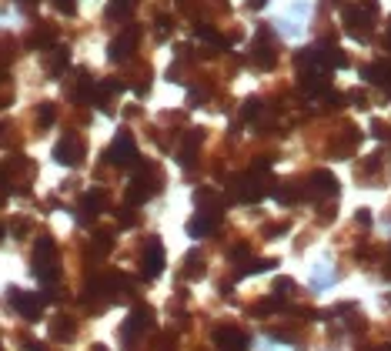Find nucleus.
Wrapping results in <instances>:
<instances>
[{"label": "nucleus", "mask_w": 391, "mask_h": 351, "mask_svg": "<svg viewBox=\"0 0 391 351\" xmlns=\"http://www.w3.org/2000/svg\"><path fill=\"white\" fill-rule=\"evenodd\" d=\"M34 275L44 285L57 281V275H61V251H57V244L51 238H40L37 248H34Z\"/></svg>", "instance_id": "f257e3e1"}, {"label": "nucleus", "mask_w": 391, "mask_h": 351, "mask_svg": "<svg viewBox=\"0 0 391 351\" xmlns=\"http://www.w3.org/2000/svg\"><path fill=\"white\" fill-rule=\"evenodd\" d=\"M375 0H365V4H354V7H344V30L358 40H368L371 30H375Z\"/></svg>", "instance_id": "f03ea898"}, {"label": "nucleus", "mask_w": 391, "mask_h": 351, "mask_svg": "<svg viewBox=\"0 0 391 351\" xmlns=\"http://www.w3.org/2000/svg\"><path fill=\"white\" fill-rule=\"evenodd\" d=\"M161 188V171L151 167V164H144L140 167V174L131 181V188H127V204H140V201H148L154 191Z\"/></svg>", "instance_id": "7ed1b4c3"}, {"label": "nucleus", "mask_w": 391, "mask_h": 351, "mask_svg": "<svg viewBox=\"0 0 391 351\" xmlns=\"http://www.w3.org/2000/svg\"><path fill=\"white\" fill-rule=\"evenodd\" d=\"M271 188L267 184V177L261 174H241L231 181V198L234 201H244V204H254V201L265 198V191Z\"/></svg>", "instance_id": "20e7f679"}, {"label": "nucleus", "mask_w": 391, "mask_h": 351, "mask_svg": "<svg viewBox=\"0 0 391 351\" xmlns=\"http://www.w3.org/2000/svg\"><path fill=\"white\" fill-rule=\"evenodd\" d=\"M107 161L117 164V167H131V164H140L138 144H134V138H131L127 131H121V134L114 138V144L107 148Z\"/></svg>", "instance_id": "39448f33"}, {"label": "nucleus", "mask_w": 391, "mask_h": 351, "mask_svg": "<svg viewBox=\"0 0 391 351\" xmlns=\"http://www.w3.org/2000/svg\"><path fill=\"white\" fill-rule=\"evenodd\" d=\"M151 328V308H144L140 304L138 311L131 314L124 321V328H121V338H124V348L131 351V348H138V338H140V331H148Z\"/></svg>", "instance_id": "423d86ee"}, {"label": "nucleus", "mask_w": 391, "mask_h": 351, "mask_svg": "<svg viewBox=\"0 0 391 351\" xmlns=\"http://www.w3.org/2000/svg\"><path fill=\"white\" fill-rule=\"evenodd\" d=\"M54 161L64 164V167H77V164L84 161V141L77 138V134L61 138L57 141V148H54Z\"/></svg>", "instance_id": "0eeeda50"}, {"label": "nucleus", "mask_w": 391, "mask_h": 351, "mask_svg": "<svg viewBox=\"0 0 391 351\" xmlns=\"http://www.w3.org/2000/svg\"><path fill=\"white\" fill-rule=\"evenodd\" d=\"M11 304L17 308V314L20 318H27V321H37L40 314H44V298L40 295H30V291H11Z\"/></svg>", "instance_id": "6e6552de"}, {"label": "nucleus", "mask_w": 391, "mask_h": 351, "mask_svg": "<svg viewBox=\"0 0 391 351\" xmlns=\"http://www.w3.org/2000/svg\"><path fill=\"white\" fill-rule=\"evenodd\" d=\"M161 271H164V248H161V241H148V248L140 254V275L144 281H154Z\"/></svg>", "instance_id": "1a4fd4ad"}, {"label": "nucleus", "mask_w": 391, "mask_h": 351, "mask_svg": "<svg viewBox=\"0 0 391 351\" xmlns=\"http://www.w3.org/2000/svg\"><path fill=\"white\" fill-rule=\"evenodd\" d=\"M304 194L308 198H335L338 194V181H335V174H328V171H315V174L304 181Z\"/></svg>", "instance_id": "9d476101"}, {"label": "nucleus", "mask_w": 391, "mask_h": 351, "mask_svg": "<svg viewBox=\"0 0 391 351\" xmlns=\"http://www.w3.org/2000/svg\"><path fill=\"white\" fill-rule=\"evenodd\" d=\"M251 61H254V67H265V71H267V67H275V61H278V47H275V40H271L267 30H261L258 40H254Z\"/></svg>", "instance_id": "9b49d317"}, {"label": "nucleus", "mask_w": 391, "mask_h": 351, "mask_svg": "<svg viewBox=\"0 0 391 351\" xmlns=\"http://www.w3.org/2000/svg\"><path fill=\"white\" fill-rule=\"evenodd\" d=\"M138 37H140L138 27H127V30H121V34L111 40L107 57H111V61H124V57H131V54H134V47H138Z\"/></svg>", "instance_id": "f8f14e48"}, {"label": "nucleus", "mask_w": 391, "mask_h": 351, "mask_svg": "<svg viewBox=\"0 0 391 351\" xmlns=\"http://www.w3.org/2000/svg\"><path fill=\"white\" fill-rule=\"evenodd\" d=\"M217 351H248V335L238 328H217L215 331Z\"/></svg>", "instance_id": "ddd939ff"}, {"label": "nucleus", "mask_w": 391, "mask_h": 351, "mask_svg": "<svg viewBox=\"0 0 391 351\" xmlns=\"http://www.w3.org/2000/svg\"><path fill=\"white\" fill-rule=\"evenodd\" d=\"M217 221H221V214H207V211H201V214H194L188 221V234L191 238H204V234H211L217 227Z\"/></svg>", "instance_id": "4468645a"}, {"label": "nucleus", "mask_w": 391, "mask_h": 351, "mask_svg": "<svg viewBox=\"0 0 391 351\" xmlns=\"http://www.w3.org/2000/svg\"><path fill=\"white\" fill-rule=\"evenodd\" d=\"M201 141H204L201 131H188V138H184L181 150H177V161L184 164V167H191V164L198 161V148H201Z\"/></svg>", "instance_id": "2eb2a0df"}, {"label": "nucleus", "mask_w": 391, "mask_h": 351, "mask_svg": "<svg viewBox=\"0 0 391 351\" xmlns=\"http://www.w3.org/2000/svg\"><path fill=\"white\" fill-rule=\"evenodd\" d=\"M365 81H368V84H375V88H381L385 94H391V67H388V64H368V67H365Z\"/></svg>", "instance_id": "dca6fc26"}, {"label": "nucleus", "mask_w": 391, "mask_h": 351, "mask_svg": "<svg viewBox=\"0 0 391 351\" xmlns=\"http://www.w3.org/2000/svg\"><path fill=\"white\" fill-rule=\"evenodd\" d=\"M67 64H71V50H67V47H54L51 54H47V61H44V71H47L51 77H61Z\"/></svg>", "instance_id": "f3484780"}, {"label": "nucleus", "mask_w": 391, "mask_h": 351, "mask_svg": "<svg viewBox=\"0 0 391 351\" xmlns=\"http://www.w3.org/2000/svg\"><path fill=\"white\" fill-rule=\"evenodd\" d=\"M101 208H104V194L101 191H88V194L80 198V211H77V218H80V221H90Z\"/></svg>", "instance_id": "a211bd4d"}, {"label": "nucleus", "mask_w": 391, "mask_h": 351, "mask_svg": "<svg viewBox=\"0 0 391 351\" xmlns=\"http://www.w3.org/2000/svg\"><path fill=\"white\" fill-rule=\"evenodd\" d=\"M181 275L191 278V281H194V278H204V254H201V251H191L188 258H184V268H181Z\"/></svg>", "instance_id": "6ab92c4d"}, {"label": "nucleus", "mask_w": 391, "mask_h": 351, "mask_svg": "<svg viewBox=\"0 0 391 351\" xmlns=\"http://www.w3.org/2000/svg\"><path fill=\"white\" fill-rule=\"evenodd\" d=\"M67 94H71L74 100H88L90 97V77H88V71H80V74H77V84H71V88H67Z\"/></svg>", "instance_id": "aec40b11"}, {"label": "nucleus", "mask_w": 391, "mask_h": 351, "mask_svg": "<svg viewBox=\"0 0 391 351\" xmlns=\"http://www.w3.org/2000/svg\"><path fill=\"white\" fill-rule=\"evenodd\" d=\"M134 4H138V0H111V7H107V17H111V20H117V17H124V13L131 11Z\"/></svg>", "instance_id": "412c9836"}, {"label": "nucleus", "mask_w": 391, "mask_h": 351, "mask_svg": "<svg viewBox=\"0 0 391 351\" xmlns=\"http://www.w3.org/2000/svg\"><path fill=\"white\" fill-rule=\"evenodd\" d=\"M114 244V234L111 231H97V238H94V254H107Z\"/></svg>", "instance_id": "4be33fe9"}, {"label": "nucleus", "mask_w": 391, "mask_h": 351, "mask_svg": "<svg viewBox=\"0 0 391 351\" xmlns=\"http://www.w3.org/2000/svg\"><path fill=\"white\" fill-rule=\"evenodd\" d=\"M51 335H54V338H67V335H71V321H67L64 314H57V318H54Z\"/></svg>", "instance_id": "5701e85b"}, {"label": "nucleus", "mask_w": 391, "mask_h": 351, "mask_svg": "<svg viewBox=\"0 0 391 351\" xmlns=\"http://www.w3.org/2000/svg\"><path fill=\"white\" fill-rule=\"evenodd\" d=\"M157 20H161V24H154L157 37H167V34H171V20H167V17H157Z\"/></svg>", "instance_id": "b1692460"}, {"label": "nucleus", "mask_w": 391, "mask_h": 351, "mask_svg": "<svg viewBox=\"0 0 391 351\" xmlns=\"http://www.w3.org/2000/svg\"><path fill=\"white\" fill-rule=\"evenodd\" d=\"M37 117H40V124H47V121H54V107H47V104H44V107L37 111Z\"/></svg>", "instance_id": "393cba45"}, {"label": "nucleus", "mask_w": 391, "mask_h": 351, "mask_svg": "<svg viewBox=\"0 0 391 351\" xmlns=\"http://www.w3.org/2000/svg\"><path fill=\"white\" fill-rule=\"evenodd\" d=\"M54 4H57L61 13H74V0H54Z\"/></svg>", "instance_id": "a878e982"}, {"label": "nucleus", "mask_w": 391, "mask_h": 351, "mask_svg": "<svg viewBox=\"0 0 391 351\" xmlns=\"http://www.w3.org/2000/svg\"><path fill=\"white\" fill-rule=\"evenodd\" d=\"M248 7H251V11H258V7H265V0H248Z\"/></svg>", "instance_id": "bb28decb"}, {"label": "nucleus", "mask_w": 391, "mask_h": 351, "mask_svg": "<svg viewBox=\"0 0 391 351\" xmlns=\"http://www.w3.org/2000/svg\"><path fill=\"white\" fill-rule=\"evenodd\" d=\"M94 351H107V348H94Z\"/></svg>", "instance_id": "cd10ccee"}, {"label": "nucleus", "mask_w": 391, "mask_h": 351, "mask_svg": "<svg viewBox=\"0 0 391 351\" xmlns=\"http://www.w3.org/2000/svg\"><path fill=\"white\" fill-rule=\"evenodd\" d=\"M388 44H391V30H388Z\"/></svg>", "instance_id": "c85d7f7f"}, {"label": "nucleus", "mask_w": 391, "mask_h": 351, "mask_svg": "<svg viewBox=\"0 0 391 351\" xmlns=\"http://www.w3.org/2000/svg\"><path fill=\"white\" fill-rule=\"evenodd\" d=\"M0 238H4V227H0Z\"/></svg>", "instance_id": "c756f323"}]
</instances>
